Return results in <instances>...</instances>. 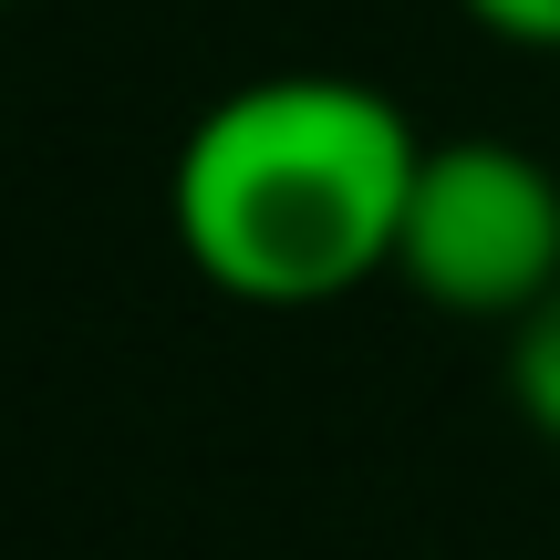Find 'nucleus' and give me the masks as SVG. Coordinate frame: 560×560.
Listing matches in <instances>:
<instances>
[{
    "label": "nucleus",
    "instance_id": "39448f33",
    "mask_svg": "<svg viewBox=\"0 0 560 560\" xmlns=\"http://www.w3.org/2000/svg\"><path fill=\"white\" fill-rule=\"evenodd\" d=\"M0 11H11V0H0Z\"/></svg>",
    "mask_w": 560,
    "mask_h": 560
},
{
    "label": "nucleus",
    "instance_id": "f03ea898",
    "mask_svg": "<svg viewBox=\"0 0 560 560\" xmlns=\"http://www.w3.org/2000/svg\"><path fill=\"white\" fill-rule=\"evenodd\" d=\"M395 280L457 322H520L560 280V177L520 136H425L395 229Z\"/></svg>",
    "mask_w": 560,
    "mask_h": 560
},
{
    "label": "nucleus",
    "instance_id": "20e7f679",
    "mask_svg": "<svg viewBox=\"0 0 560 560\" xmlns=\"http://www.w3.org/2000/svg\"><path fill=\"white\" fill-rule=\"evenodd\" d=\"M467 21H488L499 42H529V52H560V0H457Z\"/></svg>",
    "mask_w": 560,
    "mask_h": 560
},
{
    "label": "nucleus",
    "instance_id": "7ed1b4c3",
    "mask_svg": "<svg viewBox=\"0 0 560 560\" xmlns=\"http://www.w3.org/2000/svg\"><path fill=\"white\" fill-rule=\"evenodd\" d=\"M509 405H520V425H540L560 446V280L509 322Z\"/></svg>",
    "mask_w": 560,
    "mask_h": 560
},
{
    "label": "nucleus",
    "instance_id": "f257e3e1",
    "mask_svg": "<svg viewBox=\"0 0 560 560\" xmlns=\"http://www.w3.org/2000/svg\"><path fill=\"white\" fill-rule=\"evenodd\" d=\"M425 136L353 73H249L177 136L166 229L229 301L312 312L395 270L405 187Z\"/></svg>",
    "mask_w": 560,
    "mask_h": 560
}]
</instances>
